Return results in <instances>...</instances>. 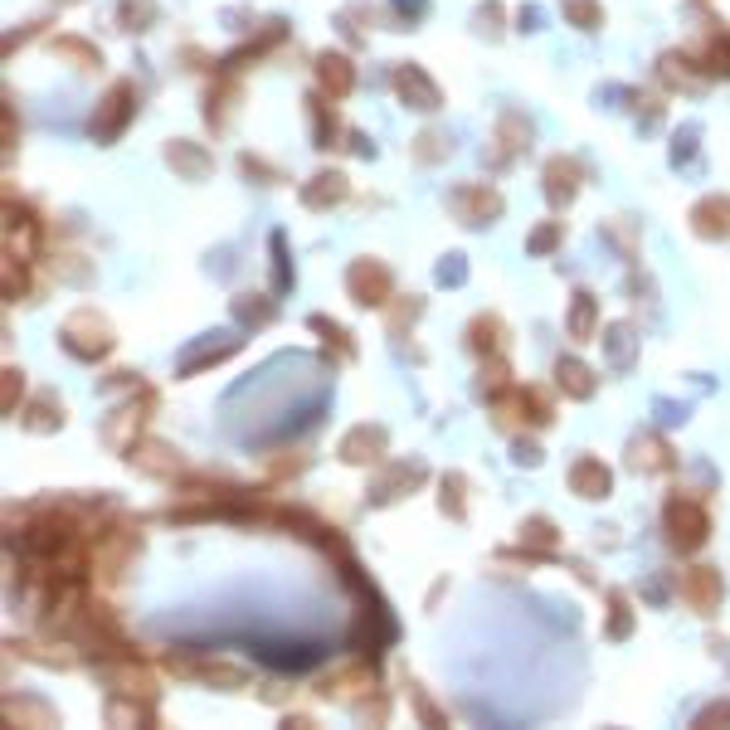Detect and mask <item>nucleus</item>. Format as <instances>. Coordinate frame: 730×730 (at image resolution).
<instances>
[{
	"label": "nucleus",
	"instance_id": "nucleus-1",
	"mask_svg": "<svg viewBox=\"0 0 730 730\" xmlns=\"http://www.w3.org/2000/svg\"><path fill=\"white\" fill-rule=\"evenodd\" d=\"M59 341L69 346V356H78V361H103L112 346H117V336H112V327L98 317V312H73L69 322H64V331H59Z\"/></svg>",
	"mask_w": 730,
	"mask_h": 730
},
{
	"label": "nucleus",
	"instance_id": "nucleus-2",
	"mask_svg": "<svg viewBox=\"0 0 730 730\" xmlns=\"http://www.w3.org/2000/svg\"><path fill=\"white\" fill-rule=\"evenodd\" d=\"M346 292H351V302H361V307H385V302H390V268L375 263V258H356V263L346 268Z\"/></svg>",
	"mask_w": 730,
	"mask_h": 730
},
{
	"label": "nucleus",
	"instance_id": "nucleus-3",
	"mask_svg": "<svg viewBox=\"0 0 730 730\" xmlns=\"http://www.w3.org/2000/svg\"><path fill=\"white\" fill-rule=\"evenodd\" d=\"M706 531H711V521H706V511L696 507L692 497H672L667 502V541L677 550H696L706 541Z\"/></svg>",
	"mask_w": 730,
	"mask_h": 730
},
{
	"label": "nucleus",
	"instance_id": "nucleus-4",
	"mask_svg": "<svg viewBox=\"0 0 730 730\" xmlns=\"http://www.w3.org/2000/svg\"><path fill=\"white\" fill-rule=\"evenodd\" d=\"M682 599L692 604L696 614H716V609H721V599H726V584H721L716 570L696 565V570H682Z\"/></svg>",
	"mask_w": 730,
	"mask_h": 730
},
{
	"label": "nucleus",
	"instance_id": "nucleus-5",
	"mask_svg": "<svg viewBox=\"0 0 730 730\" xmlns=\"http://www.w3.org/2000/svg\"><path fill=\"white\" fill-rule=\"evenodd\" d=\"M380 453H385V429L380 424H356L351 434L341 438V463H351V468L380 463Z\"/></svg>",
	"mask_w": 730,
	"mask_h": 730
},
{
	"label": "nucleus",
	"instance_id": "nucleus-6",
	"mask_svg": "<svg viewBox=\"0 0 730 730\" xmlns=\"http://www.w3.org/2000/svg\"><path fill=\"white\" fill-rule=\"evenodd\" d=\"M692 229L701 239H730V200H721V195L701 200L692 210Z\"/></svg>",
	"mask_w": 730,
	"mask_h": 730
},
{
	"label": "nucleus",
	"instance_id": "nucleus-7",
	"mask_svg": "<svg viewBox=\"0 0 730 730\" xmlns=\"http://www.w3.org/2000/svg\"><path fill=\"white\" fill-rule=\"evenodd\" d=\"M609 482H614V477H609V468H604L599 458H580V463L570 468V487L580 492L584 502H599V497H609Z\"/></svg>",
	"mask_w": 730,
	"mask_h": 730
},
{
	"label": "nucleus",
	"instance_id": "nucleus-8",
	"mask_svg": "<svg viewBox=\"0 0 730 730\" xmlns=\"http://www.w3.org/2000/svg\"><path fill=\"white\" fill-rule=\"evenodd\" d=\"M419 477H424V468H419V463H414V468H409V463H395L390 473H385L380 482H375V487H370V502H375V507L395 502V497H404V487H414Z\"/></svg>",
	"mask_w": 730,
	"mask_h": 730
},
{
	"label": "nucleus",
	"instance_id": "nucleus-9",
	"mask_svg": "<svg viewBox=\"0 0 730 730\" xmlns=\"http://www.w3.org/2000/svg\"><path fill=\"white\" fill-rule=\"evenodd\" d=\"M127 458L142 468V473H156V477H171L181 463H176V453L166 448V443H132L127 448Z\"/></svg>",
	"mask_w": 730,
	"mask_h": 730
},
{
	"label": "nucleus",
	"instance_id": "nucleus-10",
	"mask_svg": "<svg viewBox=\"0 0 730 730\" xmlns=\"http://www.w3.org/2000/svg\"><path fill=\"white\" fill-rule=\"evenodd\" d=\"M20 424H25L30 434H54V429H64V404L54 400V395H39V400L20 414Z\"/></svg>",
	"mask_w": 730,
	"mask_h": 730
},
{
	"label": "nucleus",
	"instance_id": "nucleus-11",
	"mask_svg": "<svg viewBox=\"0 0 730 730\" xmlns=\"http://www.w3.org/2000/svg\"><path fill=\"white\" fill-rule=\"evenodd\" d=\"M628 468H638V473H662V468H672V453H667L657 438H633Z\"/></svg>",
	"mask_w": 730,
	"mask_h": 730
},
{
	"label": "nucleus",
	"instance_id": "nucleus-12",
	"mask_svg": "<svg viewBox=\"0 0 730 730\" xmlns=\"http://www.w3.org/2000/svg\"><path fill=\"white\" fill-rule=\"evenodd\" d=\"M346 195V181L336 176V171H322V176H312V185L302 190V205L307 210H327V205H336Z\"/></svg>",
	"mask_w": 730,
	"mask_h": 730
},
{
	"label": "nucleus",
	"instance_id": "nucleus-13",
	"mask_svg": "<svg viewBox=\"0 0 730 730\" xmlns=\"http://www.w3.org/2000/svg\"><path fill=\"white\" fill-rule=\"evenodd\" d=\"M127 98H132V88H127V83H117V88L108 93V108H103V117H93V132H98V137H112V132L127 122V112H132Z\"/></svg>",
	"mask_w": 730,
	"mask_h": 730
},
{
	"label": "nucleus",
	"instance_id": "nucleus-14",
	"mask_svg": "<svg viewBox=\"0 0 730 730\" xmlns=\"http://www.w3.org/2000/svg\"><path fill=\"white\" fill-rule=\"evenodd\" d=\"M555 380H560V390L570 395V400H589L594 395V375H589V365H580V361H560L555 365Z\"/></svg>",
	"mask_w": 730,
	"mask_h": 730
},
{
	"label": "nucleus",
	"instance_id": "nucleus-15",
	"mask_svg": "<svg viewBox=\"0 0 730 730\" xmlns=\"http://www.w3.org/2000/svg\"><path fill=\"white\" fill-rule=\"evenodd\" d=\"M458 210H463V224H487L502 210V200L487 195V190H468V195H458Z\"/></svg>",
	"mask_w": 730,
	"mask_h": 730
},
{
	"label": "nucleus",
	"instance_id": "nucleus-16",
	"mask_svg": "<svg viewBox=\"0 0 730 730\" xmlns=\"http://www.w3.org/2000/svg\"><path fill=\"white\" fill-rule=\"evenodd\" d=\"M594 292H575V307H570V336L575 341H589L594 336Z\"/></svg>",
	"mask_w": 730,
	"mask_h": 730
},
{
	"label": "nucleus",
	"instance_id": "nucleus-17",
	"mask_svg": "<svg viewBox=\"0 0 730 730\" xmlns=\"http://www.w3.org/2000/svg\"><path fill=\"white\" fill-rule=\"evenodd\" d=\"M400 88H404V98L414 93V98H419V108H424V112H429V108H438V93H434V83H429V78H424V73H419V69H404V73H400Z\"/></svg>",
	"mask_w": 730,
	"mask_h": 730
},
{
	"label": "nucleus",
	"instance_id": "nucleus-18",
	"mask_svg": "<svg viewBox=\"0 0 730 730\" xmlns=\"http://www.w3.org/2000/svg\"><path fill=\"white\" fill-rule=\"evenodd\" d=\"M609 609H614V614H609V628H604V633H609V638H628V628H633V614H628V594H623V589H614V594H609Z\"/></svg>",
	"mask_w": 730,
	"mask_h": 730
},
{
	"label": "nucleus",
	"instance_id": "nucleus-19",
	"mask_svg": "<svg viewBox=\"0 0 730 730\" xmlns=\"http://www.w3.org/2000/svg\"><path fill=\"white\" fill-rule=\"evenodd\" d=\"M550 200H555V205H560V200H570V195H575V166H565V161H555V166H550Z\"/></svg>",
	"mask_w": 730,
	"mask_h": 730
},
{
	"label": "nucleus",
	"instance_id": "nucleus-20",
	"mask_svg": "<svg viewBox=\"0 0 730 730\" xmlns=\"http://www.w3.org/2000/svg\"><path fill=\"white\" fill-rule=\"evenodd\" d=\"M521 541H531V546H541V550H555V526H550L546 516H531L521 526Z\"/></svg>",
	"mask_w": 730,
	"mask_h": 730
},
{
	"label": "nucleus",
	"instance_id": "nucleus-21",
	"mask_svg": "<svg viewBox=\"0 0 730 730\" xmlns=\"http://www.w3.org/2000/svg\"><path fill=\"white\" fill-rule=\"evenodd\" d=\"M497 331H502L497 317H477L473 322V351H497Z\"/></svg>",
	"mask_w": 730,
	"mask_h": 730
},
{
	"label": "nucleus",
	"instance_id": "nucleus-22",
	"mask_svg": "<svg viewBox=\"0 0 730 730\" xmlns=\"http://www.w3.org/2000/svg\"><path fill=\"white\" fill-rule=\"evenodd\" d=\"M438 507L448 516H463V477H443V492H438Z\"/></svg>",
	"mask_w": 730,
	"mask_h": 730
},
{
	"label": "nucleus",
	"instance_id": "nucleus-23",
	"mask_svg": "<svg viewBox=\"0 0 730 730\" xmlns=\"http://www.w3.org/2000/svg\"><path fill=\"white\" fill-rule=\"evenodd\" d=\"M254 292H244L239 302H234V312H239V322H268L273 317V302H249Z\"/></svg>",
	"mask_w": 730,
	"mask_h": 730
},
{
	"label": "nucleus",
	"instance_id": "nucleus-24",
	"mask_svg": "<svg viewBox=\"0 0 730 730\" xmlns=\"http://www.w3.org/2000/svg\"><path fill=\"white\" fill-rule=\"evenodd\" d=\"M322 78H327V88H336V93L351 88V69H346V59H322Z\"/></svg>",
	"mask_w": 730,
	"mask_h": 730
},
{
	"label": "nucleus",
	"instance_id": "nucleus-25",
	"mask_svg": "<svg viewBox=\"0 0 730 730\" xmlns=\"http://www.w3.org/2000/svg\"><path fill=\"white\" fill-rule=\"evenodd\" d=\"M609 346H614V365L633 361V331L628 327H609Z\"/></svg>",
	"mask_w": 730,
	"mask_h": 730
},
{
	"label": "nucleus",
	"instance_id": "nucleus-26",
	"mask_svg": "<svg viewBox=\"0 0 730 730\" xmlns=\"http://www.w3.org/2000/svg\"><path fill=\"white\" fill-rule=\"evenodd\" d=\"M482 390H487V395H502V390H507V365L502 361L482 365Z\"/></svg>",
	"mask_w": 730,
	"mask_h": 730
},
{
	"label": "nucleus",
	"instance_id": "nucleus-27",
	"mask_svg": "<svg viewBox=\"0 0 730 730\" xmlns=\"http://www.w3.org/2000/svg\"><path fill=\"white\" fill-rule=\"evenodd\" d=\"M555 239H560V224H541V229L531 234V254H550Z\"/></svg>",
	"mask_w": 730,
	"mask_h": 730
},
{
	"label": "nucleus",
	"instance_id": "nucleus-28",
	"mask_svg": "<svg viewBox=\"0 0 730 730\" xmlns=\"http://www.w3.org/2000/svg\"><path fill=\"white\" fill-rule=\"evenodd\" d=\"M171 161H181V166H190L195 176L205 171V156H200V151H185V146H171Z\"/></svg>",
	"mask_w": 730,
	"mask_h": 730
},
{
	"label": "nucleus",
	"instance_id": "nucleus-29",
	"mask_svg": "<svg viewBox=\"0 0 730 730\" xmlns=\"http://www.w3.org/2000/svg\"><path fill=\"white\" fill-rule=\"evenodd\" d=\"M716 721H730V701H716V706H706L696 716V726H716Z\"/></svg>",
	"mask_w": 730,
	"mask_h": 730
},
{
	"label": "nucleus",
	"instance_id": "nucleus-30",
	"mask_svg": "<svg viewBox=\"0 0 730 730\" xmlns=\"http://www.w3.org/2000/svg\"><path fill=\"white\" fill-rule=\"evenodd\" d=\"M516 463L536 468V463H541V448H536V443H516Z\"/></svg>",
	"mask_w": 730,
	"mask_h": 730
},
{
	"label": "nucleus",
	"instance_id": "nucleus-31",
	"mask_svg": "<svg viewBox=\"0 0 730 730\" xmlns=\"http://www.w3.org/2000/svg\"><path fill=\"white\" fill-rule=\"evenodd\" d=\"M15 380H20V370H5V409L15 414Z\"/></svg>",
	"mask_w": 730,
	"mask_h": 730
},
{
	"label": "nucleus",
	"instance_id": "nucleus-32",
	"mask_svg": "<svg viewBox=\"0 0 730 730\" xmlns=\"http://www.w3.org/2000/svg\"><path fill=\"white\" fill-rule=\"evenodd\" d=\"M438 278H443V283H448V278H453V283H463V263H458V258H453V263H443V268H438Z\"/></svg>",
	"mask_w": 730,
	"mask_h": 730
}]
</instances>
